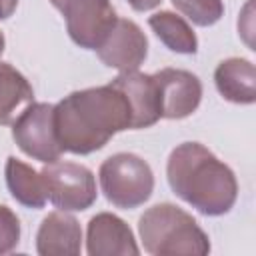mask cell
<instances>
[{
  "label": "cell",
  "mask_w": 256,
  "mask_h": 256,
  "mask_svg": "<svg viewBox=\"0 0 256 256\" xmlns=\"http://www.w3.org/2000/svg\"><path fill=\"white\" fill-rule=\"evenodd\" d=\"M18 0H0V20H6L14 14Z\"/></svg>",
  "instance_id": "cell-20"
},
{
  "label": "cell",
  "mask_w": 256,
  "mask_h": 256,
  "mask_svg": "<svg viewBox=\"0 0 256 256\" xmlns=\"http://www.w3.org/2000/svg\"><path fill=\"white\" fill-rule=\"evenodd\" d=\"M60 12L72 42L86 50H96L118 18L110 0H66Z\"/></svg>",
  "instance_id": "cell-7"
},
{
  "label": "cell",
  "mask_w": 256,
  "mask_h": 256,
  "mask_svg": "<svg viewBox=\"0 0 256 256\" xmlns=\"http://www.w3.org/2000/svg\"><path fill=\"white\" fill-rule=\"evenodd\" d=\"M172 192L204 216H222L238 198V182L230 166L200 142L178 144L166 164Z\"/></svg>",
  "instance_id": "cell-2"
},
{
  "label": "cell",
  "mask_w": 256,
  "mask_h": 256,
  "mask_svg": "<svg viewBox=\"0 0 256 256\" xmlns=\"http://www.w3.org/2000/svg\"><path fill=\"white\" fill-rule=\"evenodd\" d=\"M86 250L90 256H136L140 252L130 226L110 212H100L90 218Z\"/></svg>",
  "instance_id": "cell-10"
},
{
  "label": "cell",
  "mask_w": 256,
  "mask_h": 256,
  "mask_svg": "<svg viewBox=\"0 0 256 256\" xmlns=\"http://www.w3.org/2000/svg\"><path fill=\"white\" fill-rule=\"evenodd\" d=\"M32 100L34 90L26 76L8 62H0V124H12Z\"/></svg>",
  "instance_id": "cell-15"
},
{
  "label": "cell",
  "mask_w": 256,
  "mask_h": 256,
  "mask_svg": "<svg viewBox=\"0 0 256 256\" xmlns=\"http://www.w3.org/2000/svg\"><path fill=\"white\" fill-rule=\"evenodd\" d=\"M48 200L66 212H82L96 202V178L90 168L54 160L40 170Z\"/></svg>",
  "instance_id": "cell-5"
},
{
  "label": "cell",
  "mask_w": 256,
  "mask_h": 256,
  "mask_svg": "<svg viewBox=\"0 0 256 256\" xmlns=\"http://www.w3.org/2000/svg\"><path fill=\"white\" fill-rule=\"evenodd\" d=\"M112 84L126 96L132 112V126L130 130H140L154 126L160 116V98L158 88L152 74H144L138 70L120 72Z\"/></svg>",
  "instance_id": "cell-11"
},
{
  "label": "cell",
  "mask_w": 256,
  "mask_h": 256,
  "mask_svg": "<svg viewBox=\"0 0 256 256\" xmlns=\"http://www.w3.org/2000/svg\"><path fill=\"white\" fill-rule=\"evenodd\" d=\"M96 54L108 68L132 72L138 70L148 56V38L136 22L116 18L112 30L96 48Z\"/></svg>",
  "instance_id": "cell-8"
},
{
  "label": "cell",
  "mask_w": 256,
  "mask_h": 256,
  "mask_svg": "<svg viewBox=\"0 0 256 256\" xmlns=\"http://www.w3.org/2000/svg\"><path fill=\"white\" fill-rule=\"evenodd\" d=\"M130 126V104L112 82L70 92L54 104V130L62 152L92 154Z\"/></svg>",
  "instance_id": "cell-1"
},
{
  "label": "cell",
  "mask_w": 256,
  "mask_h": 256,
  "mask_svg": "<svg viewBox=\"0 0 256 256\" xmlns=\"http://www.w3.org/2000/svg\"><path fill=\"white\" fill-rule=\"evenodd\" d=\"M214 84L220 96L234 104H254L256 72L246 58H226L214 70Z\"/></svg>",
  "instance_id": "cell-13"
},
{
  "label": "cell",
  "mask_w": 256,
  "mask_h": 256,
  "mask_svg": "<svg viewBox=\"0 0 256 256\" xmlns=\"http://www.w3.org/2000/svg\"><path fill=\"white\" fill-rule=\"evenodd\" d=\"M20 242V220L4 204H0V254L12 252Z\"/></svg>",
  "instance_id": "cell-18"
},
{
  "label": "cell",
  "mask_w": 256,
  "mask_h": 256,
  "mask_svg": "<svg viewBox=\"0 0 256 256\" xmlns=\"http://www.w3.org/2000/svg\"><path fill=\"white\" fill-rule=\"evenodd\" d=\"M98 180L106 200L122 210L142 206L154 190L150 164L132 152H118L106 158L100 164Z\"/></svg>",
  "instance_id": "cell-4"
},
{
  "label": "cell",
  "mask_w": 256,
  "mask_h": 256,
  "mask_svg": "<svg viewBox=\"0 0 256 256\" xmlns=\"http://www.w3.org/2000/svg\"><path fill=\"white\" fill-rule=\"evenodd\" d=\"M152 76L158 88L162 118L182 120L196 112L202 100V82L196 74L180 68H162Z\"/></svg>",
  "instance_id": "cell-9"
},
{
  "label": "cell",
  "mask_w": 256,
  "mask_h": 256,
  "mask_svg": "<svg viewBox=\"0 0 256 256\" xmlns=\"http://www.w3.org/2000/svg\"><path fill=\"white\" fill-rule=\"evenodd\" d=\"M138 234L152 256H204L210 252L208 234L186 210L170 202L150 206L138 220Z\"/></svg>",
  "instance_id": "cell-3"
},
{
  "label": "cell",
  "mask_w": 256,
  "mask_h": 256,
  "mask_svg": "<svg viewBox=\"0 0 256 256\" xmlns=\"http://www.w3.org/2000/svg\"><path fill=\"white\" fill-rule=\"evenodd\" d=\"M174 8L196 26H212L224 16L222 0H170Z\"/></svg>",
  "instance_id": "cell-17"
},
{
  "label": "cell",
  "mask_w": 256,
  "mask_h": 256,
  "mask_svg": "<svg viewBox=\"0 0 256 256\" xmlns=\"http://www.w3.org/2000/svg\"><path fill=\"white\" fill-rule=\"evenodd\" d=\"M82 250L80 222L66 210L50 212L36 234V252L40 256H76Z\"/></svg>",
  "instance_id": "cell-12"
},
{
  "label": "cell",
  "mask_w": 256,
  "mask_h": 256,
  "mask_svg": "<svg viewBox=\"0 0 256 256\" xmlns=\"http://www.w3.org/2000/svg\"><path fill=\"white\" fill-rule=\"evenodd\" d=\"M12 138L18 148L44 164L60 160L62 148L54 130V104L32 102L12 122Z\"/></svg>",
  "instance_id": "cell-6"
},
{
  "label": "cell",
  "mask_w": 256,
  "mask_h": 256,
  "mask_svg": "<svg viewBox=\"0 0 256 256\" xmlns=\"http://www.w3.org/2000/svg\"><path fill=\"white\" fill-rule=\"evenodd\" d=\"M50 2H52V6H54L56 10H60V8L66 4V0H50Z\"/></svg>",
  "instance_id": "cell-21"
},
{
  "label": "cell",
  "mask_w": 256,
  "mask_h": 256,
  "mask_svg": "<svg viewBox=\"0 0 256 256\" xmlns=\"http://www.w3.org/2000/svg\"><path fill=\"white\" fill-rule=\"evenodd\" d=\"M152 32L160 38V42L178 54H196L198 52V38L192 26L178 14L170 10L156 12L148 18Z\"/></svg>",
  "instance_id": "cell-16"
},
{
  "label": "cell",
  "mask_w": 256,
  "mask_h": 256,
  "mask_svg": "<svg viewBox=\"0 0 256 256\" xmlns=\"http://www.w3.org/2000/svg\"><path fill=\"white\" fill-rule=\"evenodd\" d=\"M162 0H128V4L132 6V10L136 12H148V10H154Z\"/></svg>",
  "instance_id": "cell-19"
},
{
  "label": "cell",
  "mask_w": 256,
  "mask_h": 256,
  "mask_svg": "<svg viewBox=\"0 0 256 256\" xmlns=\"http://www.w3.org/2000/svg\"><path fill=\"white\" fill-rule=\"evenodd\" d=\"M4 176H6L8 192L18 204L26 208H42L46 204L48 196H46L44 178L32 166L18 160L16 156H8L4 166Z\"/></svg>",
  "instance_id": "cell-14"
}]
</instances>
